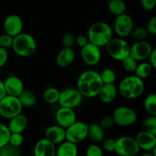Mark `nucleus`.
<instances>
[{"label": "nucleus", "mask_w": 156, "mask_h": 156, "mask_svg": "<svg viewBox=\"0 0 156 156\" xmlns=\"http://www.w3.org/2000/svg\"><path fill=\"white\" fill-rule=\"evenodd\" d=\"M102 85L100 74L94 70H86L78 78L77 89L83 98L97 97Z\"/></svg>", "instance_id": "obj_1"}, {"label": "nucleus", "mask_w": 156, "mask_h": 156, "mask_svg": "<svg viewBox=\"0 0 156 156\" xmlns=\"http://www.w3.org/2000/svg\"><path fill=\"white\" fill-rule=\"evenodd\" d=\"M145 85L143 79L138 76L130 75L121 80L117 91L122 97L126 99H136L140 97L144 91Z\"/></svg>", "instance_id": "obj_2"}, {"label": "nucleus", "mask_w": 156, "mask_h": 156, "mask_svg": "<svg viewBox=\"0 0 156 156\" xmlns=\"http://www.w3.org/2000/svg\"><path fill=\"white\" fill-rule=\"evenodd\" d=\"M113 29L108 23L98 21L90 26L88 30V41L99 47H105L113 37Z\"/></svg>", "instance_id": "obj_3"}, {"label": "nucleus", "mask_w": 156, "mask_h": 156, "mask_svg": "<svg viewBox=\"0 0 156 156\" xmlns=\"http://www.w3.org/2000/svg\"><path fill=\"white\" fill-rule=\"evenodd\" d=\"M12 48L18 56L21 57H30L36 52L37 43L31 35L21 32L13 37Z\"/></svg>", "instance_id": "obj_4"}, {"label": "nucleus", "mask_w": 156, "mask_h": 156, "mask_svg": "<svg viewBox=\"0 0 156 156\" xmlns=\"http://www.w3.org/2000/svg\"><path fill=\"white\" fill-rule=\"evenodd\" d=\"M107 53L112 59L121 62L123 59L129 56L130 45L121 37H112L105 45Z\"/></svg>", "instance_id": "obj_5"}, {"label": "nucleus", "mask_w": 156, "mask_h": 156, "mask_svg": "<svg viewBox=\"0 0 156 156\" xmlns=\"http://www.w3.org/2000/svg\"><path fill=\"white\" fill-rule=\"evenodd\" d=\"M23 107L18 97L6 95L0 100V116L3 118L11 119L21 114Z\"/></svg>", "instance_id": "obj_6"}, {"label": "nucleus", "mask_w": 156, "mask_h": 156, "mask_svg": "<svg viewBox=\"0 0 156 156\" xmlns=\"http://www.w3.org/2000/svg\"><path fill=\"white\" fill-rule=\"evenodd\" d=\"M112 117L114 124L120 126H129L136 123L137 114L129 107L120 106L114 110Z\"/></svg>", "instance_id": "obj_7"}, {"label": "nucleus", "mask_w": 156, "mask_h": 156, "mask_svg": "<svg viewBox=\"0 0 156 156\" xmlns=\"http://www.w3.org/2000/svg\"><path fill=\"white\" fill-rule=\"evenodd\" d=\"M140 147L135 138L121 136L116 140L114 152L120 156H136L140 152Z\"/></svg>", "instance_id": "obj_8"}, {"label": "nucleus", "mask_w": 156, "mask_h": 156, "mask_svg": "<svg viewBox=\"0 0 156 156\" xmlns=\"http://www.w3.org/2000/svg\"><path fill=\"white\" fill-rule=\"evenodd\" d=\"M83 96L77 88H66L59 91L57 103L62 108L74 109L82 104Z\"/></svg>", "instance_id": "obj_9"}, {"label": "nucleus", "mask_w": 156, "mask_h": 156, "mask_svg": "<svg viewBox=\"0 0 156 156\" xmlns=\"http://www.w3.org/2000/svg\"><path fill=\"white\" fill-rule=\"evenodd\" d=\"M88 127L87 123L76 120L66 129V140L75 144L82 143L88 137Z\"/></svg>", "instance_id": "obj_10"}, {"label": "nucleus", "mask_w": 156, "mask_h": 156, "mask_svg": "<svg viewBox=\"0 0 156 156\" xmlns=\"http://www.w3.org/2000/svg\"><path fill=\"white\" fill-rule=\"evenodd\" d=\"M133 30V21L129 15L123 13L116 17L114 22V33L118 37L126 38L129 37Z\"/></svg>", "instance_id": "obj_11"}, {"label": "nucleus", "mask_w": 156, "mask_h": 156, "mask_svg": "<svg viewBox=\"0 0 156 156\" xmlns=\"http://www.w3.org/2000/svg\"><path fill=\"white\" fill-rule=\"evenodd\" d=\"M81 57L83 62L88 66H95L101 59V47L88 42L81 48Z\"/></svg>", "instance_id": "obj_12"}, {"label": "nucleus", "mask_w": 156, "mask_h": 156, "mask_svg": "<svg viewBox=\"0 0 156 156\" xmlns=\"http://www.w3.org/2000/svg\"><path fill=\"white\" fill-rule=\"evenodd\" d=\"M152 50L153 47L152 44L146 40L136 41L132 46H130L129 56H132L137 62H141L148 59Z\"/></svg>", "instance_id": "obj_13"}, {"label": "nucleus", "mask_w": 156, "mask_h": 156, "mask_svg": "<svg viewBox=\"0 0 156 156\" xmlns=\"http://www.w3.org/2000/svg\"><path fill=\"white\" fill-rule=\"evenodd\" d=\"M23 21L20 16L15 14L8 15L3 22V28L5 33L10 35L12 37L17 36L22 32Z\"/></svg>", "instance_id": "obj_14"}, {"label": "nucleus", "mask_w": 156, "mask_h": 156, "mask_svg": "<svg viewBox=\"0 0 156 156\" xmlns=\"http://www.w3.org/2000/svg\"><path fill=\"white\" fill-rule=\"evenodd\" d=\"M55 119L58 125L66 129L76 121V114L72 108L60 107L56 111Z\"/></svg>", "instance_id": "obj_15"}, {"label": "nucleus", "mask_w": 156, "mask_h": 156, "mask_svg": "<svg viewBox=\"0 0 156 156\" xmlns=\"http://www.w3.org/2000/svg\"><path fill=\"white\" fill-rule=\"evenodd\" d=\"M3 82L7 95L18 97L24 89L22 80L16 76H8Z\"/></svg>", "instance_id": "obj_16"}, {"label": "nucleus", "mask_w": 156, "mask_h": 156, "mask_svg": "<svg viewBox=\"0 0 156 156\" xmlns=\"http://www.w3.org/2000/svg\"><path fill=\"white\" fill-rule=\"evenodd\" d=\"M140 149L152 151L156 148V135L147 131H142L135 138Z\"/></svg>", "instance_id": "obj_17"}, {"label": "nucleus", "mask_w": 156, "mask_h": 156, "mask_svg": "<svg viewBox=\"0 0 156 156\" xmlns=\"http://www.w3.org/2000/svg\"><path fill=\"white\" fill-rule=\"evenodd\" d=\"M56 148L55 144L46 138L37 142L34 149V156H56Z\"/></svg>", "instance_id": "obj_18"}, {"label": "nucleus", "mask_w": 156, "mask_h": 156, "mask_svg": "<svg viewBox=\"0 0 156 156\" xmlns=\"http://www.w3.org/2000/svg\"><path fill=\"white\" fill-rule=\"evenodd\" d=\"M45 138L53 144H60L66 140V129L59 125H52L47 128Z\"/></svg>", "instance_id": "obj_19"}, {"label": "nucleus", "mask_w": 156, "mask_h": 156, "mask_svg": "<svg viewBox=\"0 0 156 156\" xmlns=\"http://www.w3.org/2000/svg\"><path fill=\"white\" fill-rule=\"evenodd\" d=\"M9 120H10L7 126L11 133H22L28 123L27 117L21 114V113Z\"/></svg>", "instance_id": "obj_20"}, {"label": "nucleus", "mask_w": 156, "mask_h": 156, "mask_svg": "<svg viewBox=\"0 0 156 156\" xmlns=\"http://www.w3.org/2000/svg\"><path fill=\"white\" fill-rule=\"evenodd\" d=\"M76 54L72 48L63 47L56 56V63L60 68H66L71 65L75 60Z\"/></svg>", "instance_id": "obj_21"}, {"label": "nucleus", "mask_w": 156, "mask_h": 156, "mask_svg": "<svg viewBox=\"0 0 156 156\" xmlns=\"http://www.w3.org/2000/svg\"><path fill=\"white\" fill-rule=\"evenodd\" d=\"M117 92V88L114 83L103 84L98 96L103 103L110 104L115 100Z\"/></svg>", "instance_id": "obj_22"}, {"label": "nucleus", "mask_w": 156, "mask_h": 156, "mask_svg": "<svg viewBox=\"0 0 156 156\" xmlns=\"http://www.w3.org/2000/svg\"><path fill=\"white\" fill-rule=\"evenodd\" d=\"M78 148L76 144L65 140L60 143L56 149V156H77Z\"/></svg>", "instance_id": "obj_23"}, {"label": "nucleus", "mask_w": 156, "mask_h": 156, "mask_svg": "<svg viewBox=\"0 0 156 156\" xmlns=\"http://www.w3.org/2000/svg\"><path fill=\"white\" fill-rule=\"evenodd\" d=\"M88 137H89L92 141L99 143L103 141L105 139V131L100 124L91 123L88 125Z\"/></svg>", "instance_id": "obj_24"}, {"label": "nucleus", "mask_w": 156, "mask_h": 156, "mask_svg": "<svg viewBox=\"0 0 156 156\" xmlns=\"http://www.w3.org/2000/svg\"><path fill=\"white\" fill-rule=\"evenodd\" d=\"M18 99H19L20 102H21L22 107H25V108H32L36 105L37 102V98L36 95L33 91L30 90H25L20 94L18 96Z\"/></svg>", "instance_id": "obj_25"}, {"label": "nucleus", "mask_w": 156, "mask_h": 156, "mask_svg": "<svg viewBox=\"0 0 156 156\" xmlns=\"http://www.w3.org/2000/svg\"><path fill=\"white\" fill-rule=\"evenodd\" d=\"M108 8L112 15L118 16L125 13L126 10V5L123 0H109Z\"/></svg>", "instance_id": "obj_26"}, {"label": "nucleus", "mask_w": 156, "mask_h": 156, "mask_svg": "<svg viewBox=\"0 0 156 156\" xmlns=\"http://www.w3.org/2000/svg\"><path fill=\"white\" fill-rule=\"evenodd\" d=\"M43 100L49 105H54L58 102L59 97V91L56 88L50 87L46 88L43 92Z\"/></svg>", "instance_id": "obj_27"}, {"label": "nucleus", "mask_w": 156, "mask_h": 156, "mask_svg": "<svg viewBox=\"0 0 156 156\" xmlns=\"http://www.w3.org/2000/svg\"><path fill=\"white\" fill-rule=\"evenodd\" d=\"M152 70H153V68L149 64V62H142L141 63L137 65L134 73H135L136 76H138L140 79H145L152 74Z\"/></svg>", "instance_id": "obj_28"}, {"label": "nucleus", "mask_w": 156, "mask_h": 156, "mask_svg": "<svg viewBox=\"0 0 156 156\" xmlns=\"http://www.w3.org/2000/svg\"><path fill=\"white\" fill-rule=\"evenodd\" d=\"M144 106L146 111L150 115L156 116V94L151 93L145 99Z\"/></svg>", "instance_id": "obj_29"}, {"label": "nucleus", "mask_w": 156, "mask_h": 156, "mask_svg": "<svg viewBox=\"0 0 156 156\" xmlns=\"http://www.w3.org/2000/svg\"><path fill=\"white\" fill-rule=\"evenodd\" d=\"M103 84L114 83L117 79V75L115 71L111 68H105L99 73Z\"/></svg>", "instance_id": "obj_30"}, {"label": "nucleus", "mask_w": 156, "mask_h": 156, "mask_svg": "<svg viewBox=\"0 0 156 156\" xmlns=\"http://www.w3.org/2000/svg\"><path fill=\"white\" fill-rule=\"evenodd\" d=\"M121 62L123 68L124 69L125 71L129 73H134L137 65H138V62L135 59H133L131 56H128Z\"/></svg>", "instance_id": "obj_31"}, {"label": "nucleus", "mask_w": 156, "mask_h": 156, "mask_svg": "<svg viewBox=\"0 0 156 156\" xmlns=\"http://www.w3.org/2000/svg\"><path fill=\"white\" fill-rule=\"evenodd\" d=\"M0 149H1L0 153L3 156H20L21 154L19 147L14 146L9 143L6 144Z\"/></svg>", "instance_id": "obj_32"}, {"label": "nucleus", "mask_w": 156, "mask_h": 156, "mask_svg": "<svg viewBox=\"0 0 156 156\" xmlns=\"http://www.w3.org/2000/svg\"><path fill=\"white\" fill-rule=\"evenodd\" d=\"M10 134L8 126L0 122V149L9 143Z\"/></svg>", "instance_id": "obj_33"}, {"label": "nucleus", "mask_w": 156, "mask_h": 156, "mask_svg": "<svg viewBox=\"0 0 156 156\" xmlns=\"http://www.w3.org/2000/svg\"><path fill=\"white\" fill-rule=\"evenodd\" d=\"M143 128L145 131L156 135V116L150 115L146 117L143 122Z\"/></svg>", "instance_id": "obj_34"}, {"label": "nucleus", "mask_w": 156, "mask_h": 156, "mask_svg": "<svg viewBox=\"0 0 156 156\" xmlns=\"http://www.w3.org/2000/svg\"><path fill=\"white\" fill-rule=\"evenodd\" d=\"M148 32L146 30V27H138L133 28L132 30V33L130 35H132L133 38L136 41H144L148 36Z\"/></svg>", "instance_id": "obj_35"}, {"label": "nucleus", "mask_w": 156, "mask_h": 156, "mask_svg": "<svg viewBox=\"0 0 156 156\" xmlns=\"http://www.w3.org/2000/svg\"><path fill=\"white\" fill-rule=\"evenodd\" d=\"M13 44V37L7 34H2L0 35V47L8 50L12 48Z\"/></svg>", "instance_id": "obj_36"}, {"label": "nucleus", "mask_w": 156, "mask_h": 156, "mask_svg": "<svg viewBox=\"0 0 156 156\" xmlns=\"http://www.w3.org/2000/svg\"><path fill=\"white\" fill-rule=\"evenodd\" d=\"M74 35L71 33H65L62 37L61 39V43L63 47H67V48H72L75 43Z\"/></svg>", "instance_id": "obj_37"}, {"label": "nucleus", "mask_w": 156, "mask_h": 156, "mask_svg": "<svg viewBox=\"0 0 156 156\" xmlns=\"http://www.w3.org/2000/svg\"><path fill=\"white\" fill-rule=\"evenodd\" d=\"M24 142V136L22 133H11L9 137V143L14 146L19 147Z\"/></svg>", "instance_id": "obj_38"}, {"label": "nucleus", "mask_w": 156, "mask_h": 156, "mask_svg": "<svg viewBox=\"0 0 156 156\" xmlns=\"http://www.w3.org/2000/svg\"><path fill=\"white\" fill-rule=\"evenodd\" d=\"M85 156H103V151L98 145H91L87 148Z\"/></svg>", "instance_id": "obj_39"}, {"label": "nucleus", "mask_w": 156, "mask_h": 156, "mask_svg": "<svg viewBox=\"0 0 156 156\" xmlns=\"http://www.w3.org/2000/svg\"><path fill=\"white\" fill-rule=\"evenodd\" d=\"M148 34H150L152 36L156 35V17L154 16L149 20L146 27Z\"/></svg>", "instance_id": "obj_40"}, {"label": "nucleus", "mask_w": 156, "mask_h": 156, "mask_svg": "<svg viewBox=\"0 0 156 156\" xmlns=\"http://www.w3.org/2000/svg\"><path fill=\"white\" fill-rule=\"evenodd\" d=\"M115 143L116 140H114L112 138L106 139L105 141L103 142V148L106 152H114V149H115Z\"/></svg>", "instance_id": "obj_41"}, {"label": "nucleus", "mask_w": 156, "mask_h": 156, "mask_svg": "<svg viewBox=\"0 0 156 156\" xmlns=\"http://www.w3.org/2000/svg\"><path fill=\"white\" fill-rule=\"evenodd\" d=\"M114 124L112 116H105L101 120L100 125L103 129H109L111 128Z\"/></svg>", "instance_id": "obj_42"}, {"label": "nucleus", "mask_w": 156, "mask_h": 156, "mask_svg": "<svg viewBox=\"0 0 156 156\" xmlns=\"http://www.w3.org/2000/svg\"><path fill=\"white\" fill-rule=\"evenodd\" d=\"M143 8L146 10L151 11L155 9L156 5V0H140Z\"/></svg>", "instance_id": "obj_43"}, {"label": "nucleus", "mask_w": 156, "mask_h": 156, "mask_svg": "<svg viewBox=\"0 0 156 156\" xmlns=\"http://www.w3.org/2000/svg\"><path fill=\"white\" fill-rule=\"evenodd\" d=\"M9 59V53L7 50L0 47V69L5 65Z\"/></svg>", "instance_id": "obj_44"}, {"label": "nucleus", "mask_w": 156, "mask_h": 156, "mask_svg": "<svg viewBox=\"0 0 156 156\" xmlns=\"http://www.w3.org/2000/svg\"><path fill=\"white\" fill-rule=\"evenodd\" d=\"M75 42H76V44H78L79 47H80L81 48L83 47L84 46L86 45L89 41H88V37L85 36V35H79L75 40Z\"/></svg>", "instance_id": "obj_45"}, {"label": "nucleus", "mask_w": 156, "mask_h": 156, "mask_svg": "<svg viewBox=\"0 0 156 156\" xmlns=\"http://www.w3.org/2000/svg\"><path fill=\"white\" fill-rule=\"evenodd\" d=\"M149 60V64L152 66L153 69H156V50L153 49L151 52L150 55L148 57Z\"/></svg>", "instance_id": "obj_46"}, {"label": "nucleus", "mask_w": 156, "mask_h": 156, "mask_svg": "<svg viewBox=\"0 0 156 156\" xmlns=\"http://www.w3.org/2000/svg\"><path fill=\"white\" fill-rule=\"evenodd\" d=\"M6 95H7V94H6L4 82H3V81L0 80V100Z\"/></svg>", "instance_id": "obj_47"}, {"label": "nucleus", "mask_w": 156, "mask_h": 156, "mask_svg": "<svg viewBox=\"0 0 156 156\" xmlns=\"http://www.w3.org/2000/svg\"><path fill=\"white\" fill-rule=\"evenodd\" d=\"M141 156H155L154 154H152V153H149V152H146V153H144Z\"/></svg>", "instance_id": "obj_48"}, {"label": "nucleus", "mask_w": 156, "mask_h": 156, "mask_svg": "<svg viewBox=\"0 0 156 156\" xmlns=\"http://www.w3.org/2000/svg\"><path fill=\"white\" fill-rule=\"evenodd\" d=\"M0 156H3V155H2V154H1V153H0Z\"/></svg>", "instance_id": "obj_49"}, {"label": "nucleus", "mask_w": 156, "mask_h": 156, "mask_svg": "<svg viewBox=\"0 0 156 156\" xmlns=\"http://www.w3.org/2000/svg\"><path fill=\"white\" fill-rule=\"evenodd\" d=\"M0 73H1V69H0Z\"/></svg>", "instance_id": "obj_50"}]
</instances>
